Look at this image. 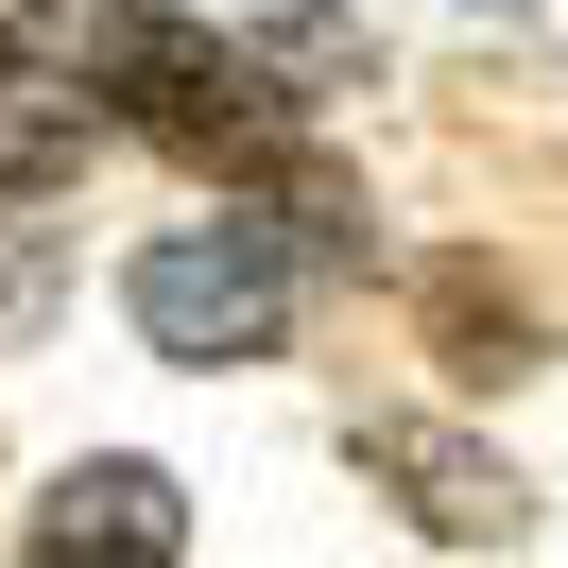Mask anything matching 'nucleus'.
<instances>
[{
    "label": "nucleus",
    "instance_id": "nucleus-1",
    "mask_svg": "<svg viewBox=\"0 0 568 568\" xmlns=\"http://www.w3.org/2000/svg\"><path fill=\"white\" fill-rule=\"evenodd\" d=\"M70 70L104 87V121L173 139L190 173H224V190L293 173V139H311V87H293L258 36H207V18H173V0H104V18L70 36Z\"/></svg>",
    "mask_w": 568,
    "mask_h": 568
},
{
    "label": "nucleus",
    "instance_id": "nucleus-2",
    "mask_svg": "<svg viewBox=\"0 0 568 568\" xmlns=\"http://www.w3.org/2000/svg\"><path fill=\"white\" fill-rule=\"evenodd\" d=\"M121 311H139L155 362H276V327H293V258L258 242L242 207H207V224H155V242L121 258Z\"/></svg>",
    "mask_w": 568,
    "mask_h": 568
},
{
    "label": "nucleus",
    "instance_id": "nucleus-3",
    "mask_svg": "<svg viewBox=\"0 0 568 568\" xmlns=\"http://www.w3.org/2000/svg\"><path fill=\"white\" fill-rule=\"evenodd\" d=\"M345 465H362V483H379L414 534H448V551H499V534L534 517L517 465H499L483 430H448V414H362V430H345Z\"/></svg>",
    "mask_w": 568,
    "mask_h": 568
},
{
    "label": "nucleus",
    "instance_id": "nucleus-4",
    "mask_svg": "<svg viewBox=\"0 0 568 568\" xmlns=\"http://www.w3.org/2000/svg\"><path fill=\"white\" fill-rule=\"evenodd\" d=\"M173 551H190L173 465H139V448L52 465V499H36V568H173Z\"/></svg>",
    "mask_w": 568,
    "mask_h": 568
},
{
    "label": "nucleus",
    "instance_id": "nucleus-5",
    "mask_svg": "<svg viewBox=\"0 0 568 568\" xmlns=\"http://www.w3.org/2000/svg\"><path fill=\"white\" fill-rule=\"evenodd\" d=\"M87 139H104V87H87L52 36L0 18V207H52V190L87 173Z\"/></svg>",
    "mask_w": 568,
    "mask_h": 568
},
{
    "label": "nucleus",
    "instance_id": "nucleus-6",
    "mask_svg": "<svg viewBox=\"0 0 568 568\" xmlns=\"http://www.w3.org/2000/svg\"><path fill=\"white\" fill-rule=\"evenodd\" d=\"M414 327H430V362H448V379H483V396L551 362V311H534L499 258H430V276H414Z\"/></svg>",
    "mask_w": 568,
    "mask_h": 568
},
{
    "label": "nucleus",
    "instance_id": "nucleus-7",
    "mask_svg": "<svg viewBox=\"0 0 568 568\" xmlns=\"http://www.w3.org/2000/svg\"><path fill=\"white\" fill-rule=\"evenodd\" d=\"M224 207H242V224H258L276 258H362V173H327V155H293V173L224 190Z\"/></svg>",
    "mask_w": 568,
    "mask_h": 568
},
{
    "label": "nucleus",
    "instance_id": "nucleus-8",
    "mask_svg": "<svg viewBox=\"0 0 568 568\" xmlns=\"http://www.w3.org/2000/svg\"><path fill=\"white\" fill-rule=\"evenodd\" d=\"M242 36L276 52V70L311 87V104H327V87H379V52H362V18H242Z\"/></svg>",
    "mask_w": 568,
    "mask_h": 568
},
{
    "label": "nucleus",
    "instance_id": "nucleus-9",
    "mask_svg": "<svg viewBox=\"0 0 568 568\" xmlns=\"http://www.w3.org/2000/svg\"><path fill=\"white\" fill-rule=\"evenodd\" d=\"M52 311V224H0V345Z\"/></svg>",
    "mask_w": 568,
    "mask_h": 568
}]
</instances>
